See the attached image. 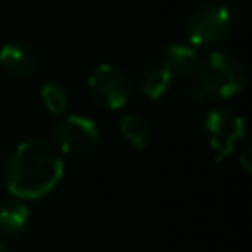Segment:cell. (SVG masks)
Instances as JSON below:
<instances>
[{
    "mask_svg": "<svg viewBox=\"0 0 252 252\" xmlns=\"http://www.w3.org/2000/svg\"><path fill=\"white\" fill-rule=\"evenodd\" d=\"M91 94L110 110H120L124 108L134 94V85L126 71H122L118 65L112 63H102L94 67L87 79Z\"/></svg>",
    "mask_w": 252,
    "mask_h": 252,
    "instance_id": "5",
    "label": "cell"
},
{
    "mask_svg": "<svg viewBox=\"0 0 252 252\" xmlns=\"http://www.w3.org/2000/svg\"><path fill=\"white\" fill-rule=\"evenodd\" d=\"M159 59L167 67V71L173 75V79L175 77H191L199 69V63H201L197 49L189 43L167 45Z\"/></svg>",
    "mask_w": 252,
    "mask_h": 252,
    "instance_id": "8",
    "label": "cell"
},
{
    "mask_svg": "<svg viewBox=\"0 0 252 252\" xmlns=\"http://www.w3.org/2000/svg\"><path fill=\"white\" fill-rule=\"evenodd\" d=\"M63 158L53 144L30 138L20 142L8 156L2 179L10 197L30 201L51 193L63 177Z\"/></svg>",
    "mask_w": 252,
    "mask_h": 252,
    "instance_id": "1",
    "label": "cell"
},
{
    "mask_svg": "<svg viewBox=\"0 0 252 252\" xmlns=\"http://www.w3.org/2000/svg\"><path fill=\"white\" fill-rule=\"evenodd\" d=\"M100 140V130L94 120L89 116H65L53 126V148L59 154L67 156H85L91 154Z\"/></svg>",
    "mask_w": 252,
    "mask_h": 252,
    "instance_id": "6",
    "label": "cell"
},
{
    "mask_svg": "<svg viewBox=\"0 0 252 252\" xmlns=\"http://www.w3.org/2000/svg\"><path fill=\"white\" fill-rule=\"evenodd\" d=\"M203 130H205L209 146L215 154V161L222 163L228 156L234 154L236 146L244 138L246 124L238 112H234L230 108L217 106L205 114Z\"/></svg>",
    "mask_w": 252,
    "mask_h": 252,
    "instance_id": "4",
    "label": "cell"
},
{
    "mask_svg": "<svg viewBox=\"0 0 252 252\" xmlns=\"http://www.w3.org/2000/svg\"><path fill=\"white\" fill-rule=\"evenodd\" d=\"M195 81L201 85L209 100L230 98L246 87L248 73L236 55L226 51H213L199 63Z\"/></svg>",
    "mask_w": 252,
    "mask_h": 252,
    "instance_id": "2",
    "label": "cell"
},
{
    "mask_svg": "<svg viewBox=\"0 0 252 252\" xmlns=\"http://www.w3.org/2000/svg\"><path fill=\"white\" fill-rule=\"evenodd\" d=\"M39 96H41V102L43 106L51 112V114H63L65 108H67V102H69V96H67V91L63 89L61 83L57 81H45L41 85V91H39Z\"/></svg>",
    "mask_w": 252,
    "mask_h": 252,
    "instance_id": "12",
    "label": "cell"
},
{
    "mask_svg": "<svg viewBox=\"0 0 252 252\" xmlns=\"http://www.w3.org/2000/svg\"><path fill=\"white\" fill-rule=\"evenodd\" d=\"M120 134L134 150H144L150 144L152 128L148 120L140 114H126L120 120Z\"/></svg>",
    "mask_w": 252,
    "mask_h": 252,
    "instance_id": "11",
    "label": "cell"
},
{
    "mask_svg": "<svg viewBox=\"0 0 252 252\" xmlns=\"http://www.w3.org/2000/svg\"><path fill=\"white\" fill-rule=\"evenodd\" d=\"M171 81H173V75L167 71V67L161 63V59H156V61L148 63L144 67V71L140 73L138 89H140L142 96H146L148 100H158L169 91Z\"/></svg>",
    "mask_w": 252,
    "mask_h": 252,
    "instance_id": "9",
    "label": "cell"
},
{
    "mask_svg": "<svg viewBox=\"0 0 252 252\" xmlns=\"http://www.w3.org/2000/svg\"><path fill=\"white\" fill-rule=\"evenodd\" d=\"M0 252H12V248H10L4 240H0Z\"/></svg>",
    "mask_w": 252,
    "mask_h": 252,
    "instance_id": "13",
    "label": "cell"
},
{
    "mask_svg": "<svg viewBox=\"0 0 252 252\" xmlns=\"http://www.w3.org/2000/svg\"><path fill=\"white\" fill-rule=\"evenodd\" d=\"M30 222V207L26 201L8 197L0 203V232L8 236L20 234Z\"/></svg>",
    "mask_w": 252,
    "mask_h": 252,
    "instance_id": "10",
    "label": "cell"
},
{
    "mask_svg": "<svg viewBox=\"0 0 252 252\" xmlns=\"http://www.w3.org/2000/svg\"><path fill=\"white\" fill-rule=\"evenodd\" d=\"M236 24L234 10L224 4L205 2L197 6L187 20V35L193 47H211L222 43Z\"/></svg>",
    "mask_w": 252,
    "mask_h": 252,
    "instance_id": "3",
    "label": "cell"
},
{
    "mask_svg": "<svg viewBox=\"0 0 252 252\" xmlns=\"http://www.w3.org/2000/svg\"><path fill=\"white\" fill-rule=\"evenodd\" d=\"M0 67L18 79H26L37 69V55L33 47L22 41H8L0 47Z\"/></svg>",
    "mask_w": 252,
    "mask_h": 252,
    "instance_id": "7",
    "label": "cell"
}]
</instances>
